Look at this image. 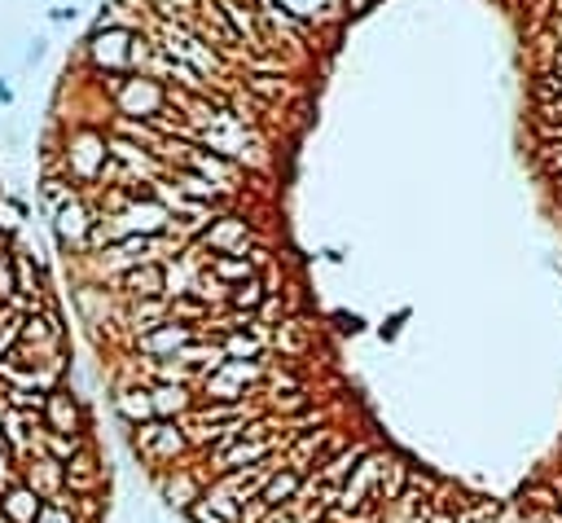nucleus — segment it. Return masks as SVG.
Returning <instances> with one entry per match:
<instances>
[{
	"instance_id": "nucleus-1",
	"label": "nucleus",
	"mask_w": 562,
	"mask_h": 523,
	"mask_svg": "<svg viewBox=\"0 0 562 523\" xmlns=\"http://www.w3.org/2000/svg\"><path fill=\"white\" fill-rule=\"evenodd\" d=\"M45 422H49V431L54 435H80V427H84V418H80V405L67 396V392H49L45 396Z\"/></svg>"
},
{
	"instance_id": "nucleus-2",
	"label": "nucleus",
	"mask_w": 562,
	"mask_h": 523,
	"mask_svg": "<svg viewBox=\"0 0 562 523\" xmlns=\"http://www.w3.org/2000/svg\"><path fill=\"white\" fill-rule=\"evenodd\" d=\"M189 344H194V330H189V326H180V322H176V326L159 322L154 330H145V335H141V348H145L150 357H167V352L176 357V352H185Z\"/></svg>"
},
{
	"instance_id": "nucleus-3",
	"label": "nucleus",
	"mask_w": 562,
	"mask_h": 523,
	"mask_svg": "<svg viewBox=\"0 0 562 523\" xmlns=\"http://www.w3.org/2000/svg\"><path fill=\"white\" fill-rule=\"evenodd\" d=\"M0 510L10 514V523H36V514L45 510V497H40L32 484H10V488H5V501H0Z\"/></svg>"
},
{
	"instance_id": "nucleus-4",
	"label": "nucleus",
	"mask_w": 562,
	"mask_h": 523,
	"mask_svg": "<svg viewBox=\"0 0 562 523\" xmlns=\"http://www.w3.org/2000/svg\"><path fill=\"white\" fill-rule=\"evenodd\" d=\"M300 488H304V475L300 470H272V479L264 484V492H259V501L268 505V510H277L281 501H295L300 497Z\"/></svg>"
},
{
	"instance_id": "nucleus-5",
	"label": "nucleus",
	"mask_w": 562,
	"mask_h": 523,
	"mask_svg": "<svg viewBox=\"0 0 562 523\" xmlns=\"http://www.w3.org/2000/svg\"><path fill=\"white\" fill-rule=\"evenodd\" d=\"M62 479H67V466H62L58 457H40V466L27 470V484H32L45 501H54V492L62 488Z\"/></svg>"
},
{
	"instance_id": "nucleus-6",
	"label": "nucleus",
	"mask_w": 562,
	"mask_h": 523,
	"mask_svg": "<svg viewBox=\"0 0 562 523\" xmlns=\"http://www.w3.org/2000/svg\"><path fill=\"white\" fill-rule=\"evenodd\" d=\"M383 466H387V457H370L365 466H356V479H352V484L339 492V501H343L348 510H356V505H361V492H365V488H370V484L383 475Z\"/></svg>"
},
{
	"instance_id": "nucleus-7",
	"label": "nucleus",
	"mask_w": 562,
	"mask_h": 523,
	"mask_svg": "<svg viewBox=\"0 0 562 523\" xmlns=\"http://www.w3.org/2000/svg\"><path fill=\"white\" fill-rule=\"evenodd\" d=\"M124 287L132 291V295H141V300H154V295H163V269H137V274H128L124 278Z\"/></svg>"
},
{
	"instance_id": "nucleus-8",
	"label": "nucleus",
	"mask_w": 562,
	"mask_h": 523,
	"mask_svg": "<svg viewBox=\"0 0 562 523\" xmlns=\"http://www.w3.org/2000/svg\"><path fill=\"white\" fill-rule=\"evenodd\" d=\"M361 457H365V449H343V453H339V457H335V462H330V466L317 475V484H339V479H343V475H348V470H352Z\"/></svg>"
},
{
	"instance_id": "nucleus-9",
	"label": "nucleus",
	"mask_w": 562,
	"mask_h": 523,
	"mask_svg": "<svg viewBox=\"0 0 562 523\" xmlns=\"http://www.w3.org/2000/svg\"><path fill=\"white\" fill-rule=\"evenodd\" d=\"M150 400H154V414H180L185 405H189V396H185V387H159V392H150Z\"/></svg>"
},
{
	"instance_id": "nucleus-10",
	"label": "nucleus",
	"mask_w": 562,
	"mask_h": 523,
	"mask_svg": "<svg viewBox=\"0 0 562 523\" xmlns=\"http://www.w3.org/2000/svg\"><path fill=\"white\" fill-rule=\"evenodd\" d=\"M119 414H124V418H132V422L150 418V414H154L150 392H124V396H119Z\"/></svg>"
},
{
	"instance_id": "nucleus-11",
	"label": "nucleus",
	"mask_w": 562,
	"mask_h": 523,
	"mask_svg": "<svg viewBox=\"0 0 562 523\" xmlns=\"http://www.w3.org/2000/svg\"><path fill=\"white\" fill-rule=\"evenodd\" d=\"M36 523H75V510L62 497H54V501H45V510L36 514Z\"/></svg>"
},
{
	"instance_id": "nucleus-12",
	"label": "nucleus",
	"mask_w": 562,
	"mask_h": 523,
	"mask_svg": "<svg viewBox=\"0 0 562 523\" xmlns=\"http://www.w3.org/2000/svg\"><path fill=\"white\" fill-rule=\"evenodd\" d=\"M14 265H19V282H14V291L36 295V291H40V278H36V269H32V259H27V255H19Z\"/></svg>"
},
{
	"instance_id": "nucleus-13",
	"label": "nucleus",
	"mask_w": 562,
	"mask_h": 523,
	"mask_svg": "<svg viewBox=\"0 0 562 523\" xmlns=\"http://www.w3.org/2000/svg\"><path fill=\"white\" fill-rule=\"evenodd\" d=\"M259 300H264V287H259L255 278H246V282L237 287V295H233L237 309H259Z\"/></svg>"
},
{
	"instance_id": "nucleus-14",
	"label": "nucleus",
	"mask_w": 562,
	"mask_h": 523,
	"mask_svg": "<svg viewBox=\"0 0 562 523\" xmlns=\"http://www.w3.org/2000/svg\"><path fill=\"white\" fill-rule=\"evenodd\" d=\"M277 348H286V352H300L304 348V330H300V322H286L277 330Z\"/></svg>"
},
{
	"instance_id": "nucleus-15",
	"label": "nucleus",
	"mask_w": 562,
	"mask_h": 523,
	"mask_svg": "<svg viewBox=\"0 0 562 523\" xmlns=\"http://www.w3.org/2000/svg\"><path fill=\"white\" fill-rule=\"evenodd\" d=\"M14 322H19V317H14L10 309H0V352H5L10 344H19V330H23V326H14Z\"/></svg>"
},
{
	"instance_id": "nucleus-16",
	"label": "nucleus",
	"mask_w": 562,
	"mask_h": 523,
	"mask_svg": "<svg viewBox=\"0 0 562 523\" xmlns=\"http://www.w3.org/2000/svg\"><path fill=\"white\" fill-rule=\"evenodd\" d=\"M250 89H255V93H268V97H286V84H277V80H268V75H255Z\"/></svg>"
},
{
	"instance_id": "nucleus-17",
	"label": "nucleus",
	"mask_w": 562,
	"mask_h": 523,
	"mask_svg": "<svg viewBox=\"0 0 562 523\" xmlns=\"http://www.w3.org/2000/svg\"><path fill=\"white\" fill-rule=\"evenodd\" d=\"M215 274H224V278H250V265H229V259H220Z\"/></svg>"
},
{
	"instance_id": "nucleus-18",
	"label": "nucleus",
	"mask_w": 562,
	"mask_h": 523,
	"mask_svg": "<svg viewBox=\"0 0 562 523\" xmlns=\"http://www.w3.org/2000/svg\"><path fill=\"white\" fill-rule=\"evenodd\" d=\"M19 224V207H0V233H10Z\"/></svg>"
},
{
	"instance_id": "nucleus-19",
	"label": "nucleus",
	"mask_w": 562,
	"mask_h": 523,
	"mask_svg": "<svg viewBox=\"0 0 562 523\" xmlns=\"http://www.w3.org/2000/svg\"><path fill=\"white\" fill-rule=\"evenodd\" d=\"M194 519H198V523H224V519H220V514H211V510H207L202 501L194 505Z\"/></svg>"
},
{
	"instance_id": "nucleus-20",
	"label": "nucleus",
	"mask_w": 562,
	"mask_h": 523,
	"mask_svg": "<svg viewBox=\"0 0 562 523\" xmlns=\"http://www.w3.org/2000/svg\"><path fill=\"white\" fill-rule=\"evenodd\" d=\"M40 58H45V40H36V45L27 49V62H40Z\"/></svg>"
},
{
	"instance_id": "nucleus-21",
	"label": "nucleus",
	"mask_w": 562,
	"mask_h": 523,
	"mask_svg": "<svg viewBox=\"0 0 562 523\" xmlns=\"http://www.w3.org/2000/svg\"><path fill=\"white\" fill-rule=\"evenodd\" d=\"M268 523H295V519H291V514H277V510H272V519H268Z\"/></svg>"
},
{
	"instance_id": "nucleus-22",
	"label": "nucleus",
	"mask_w": 562,
	"mask_h": 523,
	"mask_svg": "<svg viewBox=\"0 0 562 523\" xmlns=\"http://www.w3.org/2000/svg\"><path fill=\"white\" fill-rule=\"evenodd\" d=\"M0 523H10V514H5V510H0Z\"/></svg>"
}]
</instances>
